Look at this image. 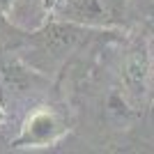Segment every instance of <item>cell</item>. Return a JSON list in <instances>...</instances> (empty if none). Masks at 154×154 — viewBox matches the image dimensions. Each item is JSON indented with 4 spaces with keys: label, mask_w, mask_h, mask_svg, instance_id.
I'll return each instance as SVG.
<instances>
[{
    "label": "cell",
    "mask_w": 154,
    "mask_h": 154,
    "mask_svg": "<svg viewBox=\"0 0 154 154\" xmlns=\"http://www.w3.org/2000/svg\"><path fill=\"white\" fill-rule=\"evenodd\" d=\"M122 12L113 0H55L53 19L67 21L81 28H108L115 26Z\"/></svg>",
    "instance_id": "6da1fadb"
},
{
    "label": "cell",
    "mask_w": 154,
    "mask_h": 154,
    "mask_svg": "<svg viewBox=\"0 0 154 154\" xmlns=\"http://www.w3.org/2000/svg\"><path fill=\"white\" fill-rule=\"evenodd\" d=\"M122 85L127 94L136 101H143L147 94H152V53L147 39H138L124 53Z\"/></svg>",
    "instance_id": "7a4b0ae2"
},
{
    "label": "cell",
    "mask_w": 154,
    "mask_h": 154,
    "mask_svg": "<svg viewBox=\"0 0 154 154\" xmlns=\"http://www.w3.org/2000/svg\"><path fill=\"white\" fill-rule=\"evenodd\" d=\"M67 131L64 120L51 108H39L28 115L26 124L21 129V136L14 140L16 147H46L62 138Z\"/></svg>",
    "instance_id": "3957f363"
},
{
    "label": "cell",
    "mask_w": 154,
    "mask_h": 154,
    "mask_svg": "<svg viewBox=\"0 0 154 154\" xmlns=\"http://www.w3.org/2000/svg\"><path fill=\"white\" fill-rule=\"evenodd\" d=\"M85 30H88V28H81V26H74V23L55 19L53 23H48V26H44L39 32H35V39H37L39 48L44 53H51L53 58H58V55L69 53L71 48L81 42Z\"/></svg>",
    "instance_id": "277c9868"
},
{
    "label": "cell",
    "mask_w": 154,
    "mask_h": 154,
    "mask_svg": "<svg viewBox=\"0 0 154 154\" xmlns=\"http://www.w3.org/2000/svg\"><path fill=\"white\" fill-rule=\"evenodd\" d=\"M124 2H127V0H113V5H115L120 12H124Z\"/></svg>",
    "instance_id": "5b68a950"
},
{
    "label": "cell",
    "mask_w": 154,
    "mask_h": 154,
    "mask_svg": "<svg viewBox=\"0 0 154 154\" xmlns=\"http://www.w3.org/2000/svg\"><path fill=\"white\" fill-rule=\"evenodd\" d=\"M149 117L154 120V103H152V108H149Z\"/></svg>",
    "instance_id": "8992f818"
}]
</instances>
